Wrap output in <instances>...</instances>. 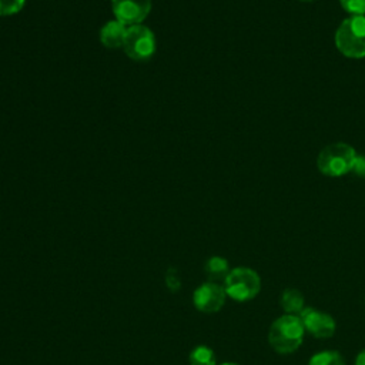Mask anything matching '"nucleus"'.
<instances>
[{
  "instance_id": "f257e3e1",
  "label": "nucleus",
  "mask_w": 365,
  "mask_h": 365,
  "mask_svg": "<svg viewBox=\"0 0 365 365\" xmlns=\"http://www.w3.org/2000/svg\"><path fill=\"white\" fill-rule=\"evenodd\" d=\"M304 335L305 328L301 318L298 315L284 314L271 324L268 329V342L275 352L287 355L295 352L301 346Z\"/></svg>"
},
{
  "instance_id": "f03ea898",
  "label": "nucleus",
  "mask_w": 365,
  "mask_h": 365,
  "mask_svg": "<svg viewBox=\"0 0 365 365\" xmlns=\"http://www.w3.org/2000/svg\"><path fill=\"white\" fill-rule=\"evenodd\" d=\"M335 46L345 57H365V14L342 20L335 31Z\"/></svg>"
},
{
  "instance_id": "7ed1b4c3",
  "label": "nucleus",
  "mask_w": 365,
  "mask_h": 365,
  "mask_svg": "<svg viewBox=\"0 0 365 365\" xmlns=\"http://www.w3.org/2000/svg\"><path fill=\"white\" fill-rule=\"evenodd\" d=\"M356 151L346 143H334L324 147L317 157V167L327 177H341L352 171Z\"/></svg>"
},
{
  "instance_id": "20e7f679",
  "label": "nucleus",
  "mask_w": 365,
  "mask_h": 365,
  "mask_svg": "<svg viewBox=\"0 0 365 365\" xmlns=\"http://www.w3.org/2000/svg\"><path fill=\"white\" fill-rule=\"evenodd\" d=\"M227 297L234 301L245 302L254 299L261 291V278L257 271L248 267L232 268L224 279Z\"/></svg>"
},
{
  "instance_id": "39448f33",
  "label": "nucleus",
  "mask_w": 365,
  "mask_h": 365,
  "mask_svg": "<svg viewBox=\"0 0 365 365\" xmlns=\"http://www.w3.org/2000/svg\"><path fill=\"white\" fill-rule=\"evenodd\" d=\"M124 53L134 61L150 60L157 50V40L153 30L144 24L127 27L123 47Z\"/></svg>"
},
{
  "instance_id": "423d86ee",
  "label": "nucleus",
  "mask_w": 365,
  "mask_h": 365,
  "mask_svg": "<svg viewBox=\"0 0 365 365\" xmlns=\"http://www.w3.org/2000/svg\"><path fill=\"white\" fill-rule=\"evenodd\" d=\"M153 7V0H111L115 20L127 27L143 24Z\"/></svg>"
},
{
  "instance_id": "0eeeda50",
  "label": "nucleus",
  "mask_w": 365,
  "mask_h": 365,
  "mask_svg": "<svg viewBox=\"0 0 365 365\" xmlns=\"http://www.w3.org/2000/svg\"><path fill=\"white\" fill-rule=\"evenodd\" d=\"M298 317L302 321L305 332L311 334L315 338L325 339L331 338L335 334L336 324L332 315H329L328 312L319 311L312 307H305Z\"/></svg>"
},
{
  "instance_id": "6e6552de",
  "label": "nucleus",
  "mask_w": 365,
  "mask_h": 365,
  "mask_svg": "<svg viewBox=\"0 0 365 365\" xmlns=\"http://www.w3.org/2000/svg\"><path fill=\"white\" fill-rule=\"evenodd\" d=\"M227 299V292L224 287L217 282H204L192 294V302L195 308L205 314L217 312L222 308Z\"/></svg>"
},
{
  "instance_id": "1a4fd4ad",
  "label": "nucleus",
  "mask_w": 365,
  "mask_h": 365,
  "mask_svg": "<svg viewBox=\"0 0 365 365\" xmlns=\"http://www.w3.org/2000/svg\"><path fill=\"white\" fill-rule=\"evenodd\" d=\"M127 33V26L118 20H110L100 29V41L106 48L115 50L123 47L124 37Z\"/></svg>"
},
{
  "instance_id": "9d476101",
  "label": "nucleus",
  "mask_w": 365,
  "mask_h": 365,
  "mask_svg": "<svg viewBox=\"0 0 365 365\" xmlns=\"http://www.w3.org/2000/svg\"><path fill=\"white\" fill-rule=\"evenodd\" d=\"M281 308L284 309L285 314L289 315H299L301 311L305 308V299L301 291L295 288H287L282 291L281 298H279Z\"/></svg>"
},
{
  "instance_id": "9b49d317",
  "label": "nucleus",
  "mask_w": 365,
  "mask_h": 365,
  "mask_svg": "<svg viewBox=\"0 0 365 365\" xmlns=\"http://www.w3.org/2000/svg\"><path fill=\"white\" fill-rule=\"evenodd\" d=\"M230 265H228V261L222 257H211L207 262H205V272L208 274L210 278L212 279H225V277L228 275L230 272Z\"/></svg>"
},
{
  "instance_id": "f8f14e48",
  "label": "nucleus",
  "mask_w": 365,
  "mask_h": 365,
  "mask_svg": "<svg viewBox=\"0 0 365 365\" xmlns=\"http://www.w3.org/2000/svg\"><path fill=\"white\" fill-rule=\"evenodd\" d=\"M308 365H345V359L338 351L325 349L314 354L309 358Z\"/></svg>"
},
{
  "instance_id": "ddd939ff",
  "label": "nucleus",
  "mask_w": 365,
  "mask_h": 365,
  "mask_svg": "<svg viewBox=\"0 0 365 365\" xmlns=\"http://www.w3.org/2000/svg\"><path fill=\"white\" fill-rule=\"evenodd\" d=\"M188 361H190V365H217L214 351L205 345L195 346L191 351Z\"/></svg>"
},
{
  "instance_id": "4468645a",
  "label": "nucleus",
  "mask_w": 365,
  "mask_h": 365,
  "mask_svg": "<svg viewBox=\"0 0 365 365\" xmlns=\"http://www.w3.org/2000/svg\"><path fill=\"white\" fill-rule=\"evenodd\" d=\"M26 4V0H0V17L19 13Z\"/></svg>"
},
{
  "instance_id": "2eb2a0df",
  "label": "nucleus",
  "mask_w": 365,
  "mask_h": 365,
  "mask_svg": "<svg viewBox=\"0 0 365 365\" xmlns=\"http://www.w3.org/2000/svg\"><path fill=\"white\" fill-rule=\"evenodd\" d=\"M339 3L351 16L365 14V0H339Z\"/></svg>"
},
{
  "instance_id": "dca6fc26",
  "label": "nucleus",
  "mask_w": 365,
  "mask_h": 365,
  "mask_svg": "<svg viewBox=\"0 0 365 365\" xmlns=\"http://www.w3.org/2000/svg\"><path fill=\"white\" fill-rule=\"evenodd\" d=\"M165 284L171 291H178L181 288V278L177 272V269L170 268L165 274Z\"/></svg>"
},
{
  "instance_id": "f3484780",
  "label": "nucleus",
  "mask_w": 365,
  "mask_h": 365,
  "mask_svg": "<svg viewBox=\"0 0 365 365\" xmlns=\"http://www.w3.org/2000/svg\"><path fill=\"white\" fill-rule=\"evenodd\" d=\"M352 173H355L359 177H365V157L356 154V158L352 165Z\"/></svg>"
},
{
  "instance_id": "a211bd4d",
  "label": "nucleus",
  "mask_w": 365,
  "mask_h": 365,
  "mask_svg": "<svg viewBox=\"0 0 365 365\" xmlns=\"http://www.w3.org/2000/svg\"><path fill=\"white\" fill-rule=\"evenodd\" d=\"M355 365H365V349L359 351V354L355 358Z\"/></svg>"
},
{
  "instance_id": "6ab92c4d",
  "label": "nucleus",
  "mask_w": 365,
  "mask_h": 365,
  "mask_svg": "<svg viewBox=\"0 0 365 365\" xmlns=\"http://www.w3.org/2000/svg\"><path fill=\"white\" fill-rule=\"evenodd\" d=\"M220 365H240L237 362H224V364H220Z\"/></svg>"
},
{
  "instance_id": "aec40b11",
  "label": "nucleus",
  "mask_w": 365,
  "mask_h": 365,
  "mask_svg": "<svg viewBox=\"0 0 365 365\" xmlns=\"http://www.w3.org/2000/svg\"><path fill=\"white\" fill-rule=\"evenodd\" d=\"M301 1H311V0H301Z\"/></svg>"
}]
</instances>
